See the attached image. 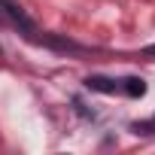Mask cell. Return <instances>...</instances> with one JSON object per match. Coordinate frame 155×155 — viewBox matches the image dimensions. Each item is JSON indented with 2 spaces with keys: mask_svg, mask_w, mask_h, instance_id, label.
Listing matches in <instances>:
<instances>
[{
  "mask_svg": "<svg viewBox=\"0 0 155 155\" xmlns=\"http://www.w3.org/2000/svg\"><path fill=\"white\" fill-rule=\"evenodd\" d=\"M134 131H137V134H152V131H155V116H152L149 122H143V125H134Z\"/></svg>",
  "mask_w": 155,
  "mask_h": 155,
  "instance_id": "cell-2",
  "label": "cell"
},
{
  "mask_svg": "<svg viewBox=\"0 0 155 155\" xmlns=\"http://www.w3.org/2000/svg\"><path fill=\"white\" fill-rule=\"evenodd\" d=\"M85 88L101 91V94H128V97H143L146 94V82L137 76H125V79H107V76H88Z\"/></svg>",
  "mask_w": 155,
  "mask_h": 155,
  "instance_id": "cell-1",
  "label": "cell"
},
{
  "mask_svg": "<svg viewBox=\"0 0 155 155\" xmlns=\"http://www.w3.org/2000/svg\"><path fill=\"white\" fill-rule=\"evenodd\" d=\"M149 55H155V46H152V49H149Z\"/></svg>",
  "mask_w": 155,
  "mask_h": 155,
  "instance_id": "cell-3",
  "label": "cell"
}]
</instances>
